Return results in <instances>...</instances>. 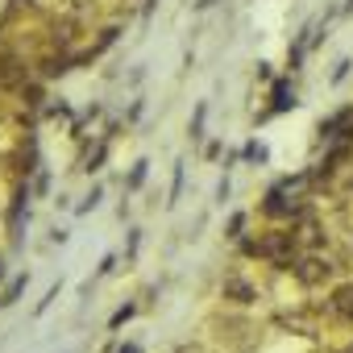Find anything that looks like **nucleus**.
I'll return each mask as SVG.
<instances>
[{"label": "nucleus", "instance_id": "1", "mask_svg": "<svg viewBox=\"0 0 353 353\" xmlns=\"http://www.w3.org/2000/svg\"><path fill=\"white\" fill-rule=\"evenodd\" d=\"M328 274H332V258H324V254H307V258L295 262V279L303 287H320Z\"/></svg>", "mask_w": 353, "mask_h": 353}, {"label": "nucleus", "instance_id": "2", "mask_svg": "<svg viewBox=\"0 0 353 353\" xmlns=\"http://www.w3.org/2000/svg\"><path fill=\"white\" fill-rule=\"evenodd\" d=\"M21 83H26V67H21V59L0 54V88H21Z\"/></svg>", "mask_w": 353, "mask_h": 353}, {"label": "nucleus", "instance_id": "3", "mask_svg": "<svg viewBox=\"0 0 353 353\" xmlns=\"http://www.w3.org/2000/svg\"><path fill=\"white\" fill-rule=\"evenodd\" d=\"M328 312H332L336 320H353V283H345V287H336V291H332Z\"/></svg>", "mask_w": 353, "mask_h": 353}, {"label": "nucleus", "instance_id": "4", "mask_svg": "<svg viewBox=\"0 0 353 353\" xmlns=\"http://www.w3.org/2000/svg\"><path fill=\"white\" fill-rule=\"evenodd\" d=\"M225 299H233V303H254L258 291H254V283H245V279H225Z\"/></svg>", "mask_w": 353, "mask_h": 353}, {"label": "nucleus", "instance_id": "5", "mask_svg": "<svg viewBox=\"0 0 353 353\" xmlns=\"http://www.w3.org/2000/svg\"><path fill=\"white\" fill-rule=\"evenodd\" d=\"M349 117H353L349 108H345V112H336V117H328V121L320 125V133H324V137H336V129H345V125H349Z\"/></svg>", "mask_w": 353, "mask_h": 353}, {"label": "nucleus", "instance_id": "6", "mask_svg": "<svg viewBox=\"0 0 353 353\" xmlns=\"http://www.w3.org/2000/svg\"><path fill=\"white\" fill-rule=\"evenodd\" d=\"M274 104H279V108L295 104V100H291V92H287V83H279V88H274Z\"/></svg>", "mask_w": 353, "mask_h": 353}, {"label": "nucleus", "instance_id": "7", "mask_svg": "<svg viewBox=\"0 0 353 353\" xmlns=\"http://www.w3.org/2000/svg\"><path fill=\"white\" fill-rule=\"evenodd\" d=\"M204 117H208V104H200V108H196V121H192V137H200V129H204Z\"/></svg>", "mask_w": 353, "mask_h": 353}, {"label": "nucleus", "instance_id": "8", "mask_svg": "<svg viewBox=\"0 0 353 353\" xmlns=\"http://www.w3.org/2000/svg\"><path fill=\"white\" fill-rule=\"evenodd\" d=\"M349 67H353V63H336V71H332V83H341V79L349 75Z\"/></svg>", "mask_w": 353, "mask_h": 353}, {"label": "nucleus", "instance_id": "9", "mask_svg": "<svg viewBox=\"0 0 353 353\" xmlns=\"http://www.w3.org/2000/svg\"><path fill=\"white\" fill-rule=\"evenodd\" d=\"M216 5V0H196V9H212Z\"/></svg>", "mask_w": 353, "mask_h": 353}, {"label": "nucleus", "instance_id": "10", "mask_svg": "<svg viewBox=\"0 0 353 353\" xmlns=\"http://www.w3.org/2000/svg\"><path fill=\"white\" fill-rule=\"evenodd\" d=\"M0 279H5V266H0Z\"/></svg>", "mask_w": 353, "mask_h": 353}, {"label": "nucleus", "instance_id": "11", "mask_svg": "<svg viewBox=\"0 0 353 353\" xmlns=\"http://www.w3.org/2000/svg\"><path fill=\"white\" fill-rule=\"evenodd\" d=\"M345 9H353V0H349V5H345Z\"/></svg>", "mask_w": 353, "mask_h": 353}]
</instances>
